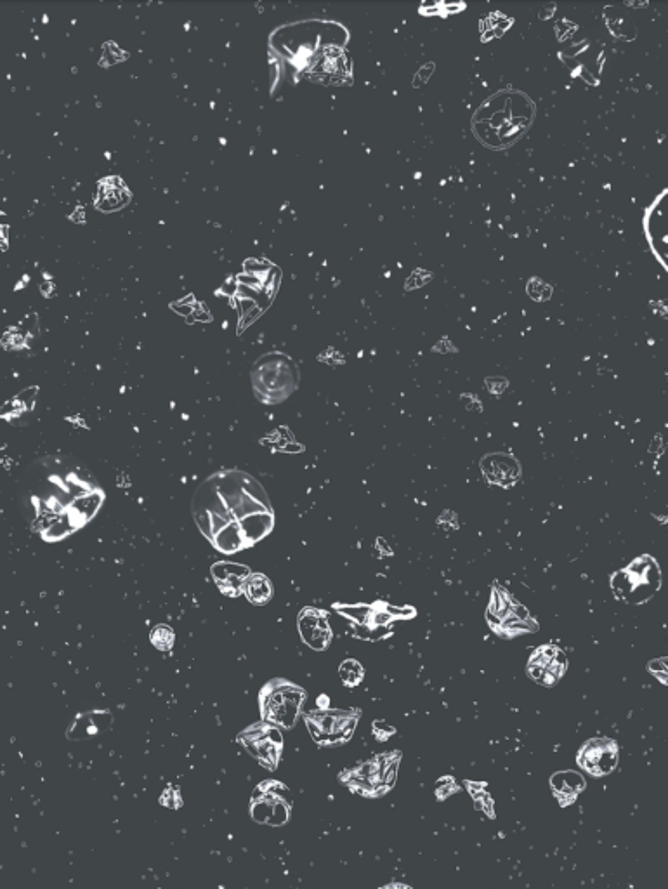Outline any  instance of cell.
<instances>
[{
    "mask_svg": "<svg viewBox=\"0 0 668 889\" xmlns=\"http://www.w3.org/2000/svg\"><path fill=\"white\" fill-rule=\"evenodd\" d=\"M380 889H412V888H410V886H407V884L394 883V884H389V886H384V888H380Z\"/></svg>",
    "mask_w": 668,
    "mask_h": 889,
    "instance_id": "7402d4cb",
    "label": "cell"
},
{
    "mask_svg": "<svg viewBox=\"0 0 668 889\" xmlns=\"http://www.w3.org/2000/svg\"><path fill=\"white\" fill-rule=\"evenodd\" d=\"M578 764L592 777H606L618 764V745L611 738H592L578 752Z\"/></svg>",
    "mask_w": 668,
    "mask_h": 889,
    "instance_id": "7c38bea8",
    "label": "cell"
},
{
    "mask_svg": "<svg viewBox=\"0 0 668 889\" xmlns=\"http://www.w3.org/2000/svg\"><path fill=\"white\" fill-rule=\"evenodd\" d=\"M341 676L346 685H360L361 679H363V667L356 660H348L341 666Z\"/></svg>",
    "mask_w": 668,
    "mask_h": 889,
    "instance_id": "44dd1931",
    "label": "cell"
},
{
    "mask_svg": "<svg viewBox=\"0 0 668 889\" xmlns=\"http://www.w3.org/2000/svg\"><path fill=\"white\" fill-rule=\"evenodd\" d=\"M401 752H386L365 763L344 771L341 775L342 784L348 789L365 797L386 796L393 789L400 768Z\"/></svg>",
    "mask_w": 668,
    "mask_h": 889,
    "instance_id": "277c9868",
    "label": "cell"
},
{
    "mask_svg": "<svg viewBox=\"0 0 668 889\" xmlns=\"http://www.w3.org/2000/svg\"><path fill=\"white\" fill-rule=\"evenodd\" d=\"M266 791H259L254 803V817L259 822H266L271 825H282L289 820L290 815V796L289 789L282 784L264 785Z\"/></svg>",
    "mask_w": 668,
    "mask_h": 889,
    "instance_id": "4fadbf2b",
    "label": "cell"
},
{
    "mask_svg": "<svg viewBox=\"0 0 668 889\" xmlns=\"http://www.w3.org/2000/svg\"><path fill=\"white\" fill-rule=\"evenodd\" d=\"M552 791L561 806H570L585 789V780L575 771H559L551 780Z\"/></svg>",
    "mask_w": 668,
    "mask_h": 889,
    "instance_id": "e0dca14e",
    "label": "cell"
},
{
    "mask_svg": "<svg viewBox=\"0 0 668 889\" xmlns=\"http://www.w3.org/2000/svg\"><path fill=\"white\" fill-rule=\"evenodd\" d=\"M191 509L202 534L226 554L256 546L275 525L266 490L254 476L238 469L209 476L195 492Z\"/></svg>",
    "mask_w": 668,
    "mask_h": 889,
    "instance_id": "7a4b0ae2",
    "label": "cell"
},
{
    "mask_svg": "<svg viewBox=\"0 0 668 889\" xmlns=\"http://www.w3.org/2000/svg\"><path fill=\"white\" fill-rule=\"evenodd\" d=\"M662 577L655 558L641 556L632 561L629 567L616 572L611 579V587L616 598L629 605H642L660 589Z\"/></svg>",
    "mask_w": 668,
    "mask_h": 889,
    "instance_id": "8992f818",
    "label": "cell"
},
{
    "mask_svg": "<svg viewBox=\"0 0 668 889\" xmlns=\"http://www.w3.org/2000/svg\"><path fill=\"white\" fill-rule=\"evenodd\" d=\"M20 501L33 532L56 542L86 527L98 514L105 492L82 462L68 455H49L25 471Z\"/></svg>",
    "mask_w": 668,
    "mask_h": 889,
    "instance_id": "6da1fadb",
    "label": "cell"
},
{
    "mask_svg": "<svg viewBox=\"0 0 668 889\" xmlns=\"http://www.w3.org/2000/svg\"><path fill=\"white\" fill-rule=\"evenodd\" d=\"M568 662L561 648L545 645L531 653L526 672L538 685L554 686L563 678Z\"/></svg>",
    "mask_w": 668,
    "mask_h": 889,
    "instance_id": "8fae6325",
    "label": "cell"
},
{
    "mask_svg": "<svg viewBox=\"0 0 668 889\" xmlns=\"http://www.w3.org/2000/svg\"><path fill=\"white\" fill-rule=\"evenodd\" d=\"M86 716L87 721H89V725H87L84 718L80 716L77 719V723H75V730H82V737H87V735H94V733H98L99 730H103V723L99 725L98 719L103 718L105 714H101V712H92V714H84ZM108 723H105V726Z\"/></svg>",
    "mask_w": 668,
    "mask_h": 889,
    "instance_id": "d6986e66",
    "label": "cell"
},
{
    "mask_svg": "<svg viewBox=\"0 0 668 889\" xmlns=\"http://www.w3.org/2000/svg\"><path fill=\"white\" fill-rule=\"evenodd\" d=\"M212 575H214L217 586L224 594L238 596V594L243 593V586L249 579L250 572L247 568L238 567V565L219 563V565L212 568Z\"/></svg>",
    "mask_w": 668,
    "mask_h": 889,
    "instance_id": "2e32d148",
    "label": "cell"
},
{
    "mask_svg": "<svg viewBox=\"0 0 668 889\" xmlns=\"http://www.w3.org/2000/svg\"><path fill=\"white\" fill-rule=\"evenodd\" d=\"M533 119V101L526 94L509 89L483 103L472 119V129L483 145L502 150L524 136Z\"/></svg>",
    "mask_w": 668,
    "mask_h": 889,
    "instance_id": "3957f363",
    "label": "cell"
},
{
    "mask_svg": "<svg viewBox=\"0 0 668 889\" xmlns=\"http://www.w3.org/2000/svg\"><path fill=\"white\" fill-rule=\"evenodd\" d=\"M151 643L160 650H171L174 645V631L171 627L157 626L151 631Z\"/></svg>",
    "mask_w": 668,
    "mask_h": 889,
    "instance_id": "ffe728a7",
    "label": "cell"
},
{
    "mask_svg": "<svg viewBox=\"0 0 668 889\" xmlns=\"http://www.w3.org/2000/svg\"><path fill=\"white\" fill-rule=\"evenodd\" d=\"M306 725H308L311 737L315 738L316 744L323 747H332V745L346 744L353 737L358 719H360V711L349 709V711H341V709H320V711H311L306 714Z\"/></svg>",
    "mask_w": 668,
    "mask_h": 889,
    "instance_id": "9c48e42d",
    "label": "cell"
},
{
    "mask_svg": "<svg viewBox=\"0 0 668 889\" xmlns=\"http://www.w3.org/2000/svg\"><path fill=\"white\" fill-rule=\"evenodd\" d=\"M299 631L301 636L311 648L325 650L332 641V631L328 626L327 613L306 608L299 617Z\"/></svg>",
    "mask_w": 668,
    "mask_h": 889,
    "instance_id": "5bb4252c",
    "label": "cell"
},
{
    "mask_svg": "<svg viewBox=\"0 0 668 889\" xmlns=\"http://www.w3.org/2000/svg\"><path fill=\"white\" fill-rule=\"evenodd\" d=\"M486 622L500 638L511 639L537 633L538 622L505 587L495 584L486 608Z\"/></svg>",
    "mask_w": 668,
    "mask_h": 889,
    "instance_id": "5b68a950",
    "label": "cell"
},
{
    "mask_svg": "<svg viewBox=\"0 0 668 889\" xmlns=\"http://www.w3.org/2000/svg\"><path fill=\"white\" fill-rule=\"evenodd\" d=\"M252 382L259 400L280 403L287 400L297 388V369L285 356H268L257 363L252 372Z\"/></svg>",
    "mask_w": 668,
    "mask_h": 889,
    "instance_id": "52a82bcc",
    "label": "cell"
},
{
    "mask_svg": "<svg viewBox=\"0 0 668 889\" xmlns=\"http://www.w3.org/2000/svg\"><path fill=\"white\" fill-rule=\"evenodd\" d=\"M306 692L287 679H273L262 688L261 712L268 723L292 728L301 714Z\"/></svg>",
    "mask_w": 668,
    "mask_h": 889,
    "instance_id": "ba28073f",
    "label": "cell"
},
{
    "mask_svg": "<svg viewBox=\"0 0 668 889\" xmlns=\"http://www.w3.org/2000/svg\"><path fill=\"white\" fill-rule=\"evenodd\" d=\"M483 473L490 483L511 487L519 478L518 461L511 455H490L483 459Z\"/></svg>",
    "mask_w": 668,
    "mask_h": 889,
    "instance_id": "9a60e30c",
    "label": "cell"
},
{
    "mask_svg": "<svg viewBox=\"0 0 668 889\" xmlns=\"http://www.w3.org/2000/svg\"><path fill=\"white\" fill-rule=\"evenodd\" d=\"M243 747L269 770H275L282 756V733L269 723H257L240 735Z\"/></svg>",
    "mask_w": 668,
    "mask_h": 889,
    "instance_id": "30bf717a",
    "label": "cell"
},
{
    "mask_svg": "<svg viewBox=\"0 0 668 889\" xmlns=\"http://www.w3.org/2000/svg\"><path fill=\"white\" fill-rule=\"evenodd\" d=\"M243 593H245V596H247L252 603H256V605H264V603H268V601L271 600V596H273V586H271L268 577H264L261 573H256V575H250L247 582H245Z\"/></svg>",
    "mask_w": 668,
    "mask_h": 889,
    "instance_id": "ac0fdd59",
    "label": "cell"
}]
</instances>
